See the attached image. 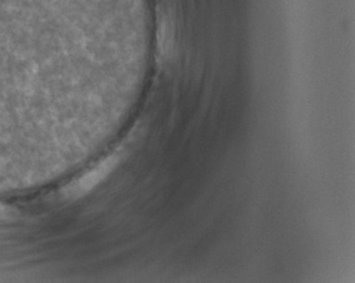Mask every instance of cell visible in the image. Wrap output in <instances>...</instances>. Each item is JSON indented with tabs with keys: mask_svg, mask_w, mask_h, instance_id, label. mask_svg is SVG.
<instances>
[{
	"mask_svg": "<svg viewBox=\"0 0 355 283\" xmlns=\"http://www.w3.org/2000/svg\"><path fill=\"white\" fill-rule=\"evenodd\" d=\"M114 163L115 161L113 157H110V159L106 160L103 164L97 166L92 173L86 174L85 177L81 178L78 183H76L71 188H69L70 195H83V192L92 188L98 181H101L113 169Z\"/></svg>",
	"mask_w": 355,
	"mask_h": 283,
	"instance_id": "obj_1",
	"label": "cell"
}]
</instances>
